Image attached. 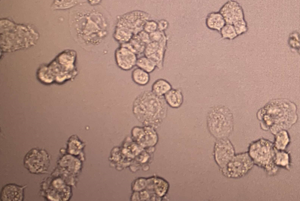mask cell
Returning <instances> with one entry per match:
<instances>
[{"label": "cell", "mask_w": 300, "mask_h": 201, "mask_svg": "<svg viewBox=\"0 0 300 201\" xmlns=\"http://www.w3.org/2000/svg\"><path fill=\"white\" fill-rule=\"evenodd\" d=\"M263 130L274 134L289 129L297 121V108L288 100H274L269 102L257 113Z\"/></svg>", "instance_id": "6da1fadb"}, {"label": "cell", "mask_w": 300, "mask_h": 201, "mask_svg": "<svg viewBox=\"0 0 300 201\" xmlns=\"http://www.w3.org/2000/svg\"><path fill=\"white\" fill-rule=\"evenodd\" d=\"M168 106L164 97H159L152 91H146L135 100L133 112L143 125L156 129L166 118Z\"/></svg>", "instance_id": "7a4b0ae2"}, {"label": "cell", "mask_w": 300, "mask_h": 201, "mask_svg": "<svg viewBox=\"0 0 300 201\" xmlns=\"http://www.w3.org/2000/svg\"><path fill=\"white\" fill-rule=\"evenodd\" d=\"M207 126L210 133L217 140L228 138L234 129L232 112L225 106L213 107L208 112Z\"/></svg>", "instance_id": "3957f363"}, {"label": "cell", "mask_w": 300, "mask_h": 201, "mask_svg": "<svg viewBox=\"0 0 300 201\" xmlns=\"http://www.w3.org/2000/svg\"><path fill=\"white\" fill-rule=\"evenodd\" d=\"M275 151L274 143L260 139L250 145L248 153L255 164L264 169L267 174L272 176L278 171V166L274 163Z\"/></svg>", "instance_id": "277c9868"}, {"label": "cell", "mask_w": 300, "mask_h": 201, "mask_svg": "<svg viewBox=\"0 0 300 201\" xmlns=\"http://www.w3.org/2000/svg\"><path fill=\"white\" fill-rule=\"evenodd\" d=\"M254 164L249 153H239L234 156L221 172L228 178L239 179L247 174Z\"/></svg>", "instance_id": "5b68a950"}, {"label": "cell", "mask_w": 300, "mask_h": 201, "mask_svg": "<svg viewBox=\"0 0 300 201\" xmlns=\"http://www.w3.org/2000/svg\"><path fill=\"white\" fill-rule=\"evenodd\" d=\"M150 19L151 16L146 12L134 11L120 17L118 20L117 27L126 28L136 35L143 31L145 23Z\"/></svg>", "instance_id": "8992f818"}, {"label": "cell", "mask_w": 300, "mask_h": 201, "mask_svg": "<svg viewBox=\"0 0 300 201\" xmlns=\"http://www.w3.org/2000/svg\"><path fill=\"white\" fill-rule=\"evenodd\" d=\"M235 155V147L228 138L219 139L216 141L214 145V157L220 171L224 170Z\"/></svg>", "instance_id": "52a82bcc"}, {"label": "cell", "mask_w": 300, "mask_h": 201, "mask_svg": "<svg viewBox=\"0 0 300 201\" xmlns=\"http://www.w3.org/2000/svg\"><path fill=\"white\" fill-rule=\"evenodd\" d=\"M49 158L44 151L33 149L29 151L25 158V165L33 173H41L48 168Z\"/></svg>", "instance_id": "ba28073f"}, {"label": "cell", "mask_w": 300, "mask_h": 201, "mask_svg": "<svg viewBox=\"0 0 300 201\" xmlns=\"http://www.w3.org/2000/svg\"><path fill=\"white\" fill-rule=\"evenodd\" d=\"M168 37L161 42H151L145 47L143 55L153 61L160 70L163 68L164 55L168 46Z\"/></svg>", "instance_id": "9c48e42d"}, {"label": "cell", "mask_w": 300, "mask_h": 201, "mask_svg": "<svg viewBox=\"0 0 300 201\" xmlns=\"http://www.w3.org/2000/svg\"><path fill=\"white\" fill-rule=\"evenodd\" d=\"M132 136L136 142L143 147H154L158 142V135L155 128L151 126L134 128L132 130Z\"/></svg>", "instance_id": "30bf717a"}, {"label": "cell", "mask_w": 300, "mask_h": 201, "mask_svg": "<svg viewBox=\"0 0 300 201\" xmlns=\"http://www.w3.org/2000/svg\"><path fill=\"white\" fill-rule=\"evenodd\" d=\"M226 23L234 24L238 21L245 19L243 9L237 1L230 0L226 2L220 10Z\"/></svg>", "instance_id": "8fae6325"}, {"label": "cell", "mask_w": 300, "mask_h": 201, "mask_svg": "<svg viewBox=\"0 0 300 201\" xmlns=\"http://www.w3.org/2000/svg\"><path fill=\"white\" fill-rule=\"evenodd\" d=\"M115 59L118 66L121 70L128 71L136 66L137 55L130 49L121 46L115 52Z\"/></svg>", "instance_id": "7c38bea8"}, {"label": "cell", "mask_w": 300, "mask_h": 201, "mask_svg": "<svg viewBox=\"0 0 300 201\" xmlns=\"http://www.w3.org/2000/svg\"><path fill=\"white\" fill-rule=\"evenodd\" d=\"M23 196V188L14 184L5 186L1 191V200L3 201H21Z\"/></svg>", "instance_id": "4fadbf2b"}, {"label": "cell", "mask_w": 300, "mask_h": 201, "mask_svg": "<svg viewBox=\"0 0 300 201\" xmlns=\"http://www.w3.org/2000/svg\"><path fill=\"white\" fill-rule=\"evenodd\" d=\"M205 24L209 29L220 32L222 27L226 24V20L222 15L219 12H212L208 15Z\"/></svg>", "instance_id": "5bb4252c"}, {"label": "cell", "mask_w": 300, "mask_h": 201, "mask_svg": "<svg viewBox=\"0 0 300 201\" xmlns=\"http://www.w3.org/2000/svg\"><path fill=\"white\" fill-rule=\"evenodd\" d=\"M167 104L171 108H180L183 103V95L180 89H171L164 95Z\"/></svg>", "instance_id": "9a60e30c"}, {"label": "cell", "mask_w": 300, "mask_h": 201, "mask_svg": "<svg viewBox=\"0 0 300 201\" xmlns=\"http://www.w3.org/2000/svg\"><path fill=\"white\" fill-rule=\"evenodd\" d=\"M121 46H125L126 48L130 49V50L138 55L144 54L146 44L136 34L130 40V42H127V43L121 44Z\"/></svg>", "instance_id": "2e32d148"}, {"label": "cell", "mask_w": 300, "mask_h": 201, "mask_svg": "<svg viewBox=\"0 0 300 201\" xmlns=\"http://www.w3.org/2000/svg\"><path fill=\"white\" fill-rule=\"evenodd\" d=\"M172 89L170 83L164 79H159L154 83L152 87V91L159 97H164L168 91Z\"/></svg>", "instance_id": "e0dca14e"}, {"label": "cell", "mask_w": 300, "mask_h": 201, "mask_svg": "<svg viewBox=\"0 0 300 201\" xmlns=\"http://www.w3.org/2000/svg\"><path fill=\"white\" fill-rule=\"evenodd\" d=\"M135 34L130 30L125 27H117L114 33V38L120 44H123L130 42Z\"/></svg>", "instance_id": "ac0fdd59"}, {"label": "cell", "mask_w": 300, "mask_h": 201, "mask_svg": "<svg viewBox=\"0 0 300 201\" xmlns=\"http://www.w3.org/2000/svg\"><path fill=\"white\" fill-rule=\"evenodd\" d=\"M275 140L274 145L276 149L278 150H285L290 142L289 134L286 130H280L275 134Z\"/></svg>", "instance_id": "d6986e66"}, {"label": "cell", "mask_w": 300, "mask_h": 201, "mask_svg": "<svg viewBox=\"0 0 300 201\" xmlns=\"http://www.w3.org/2000/svg\"><path fill=\"white\" fill-rule=\"evenodd\" d=\"M274 163L278 167L290 168V157L288 153L285 150H278L276 149L274 155Z\"/></svg>", "instance_id": "ffe728a7"}, {"label": "cell", "mask_w": 300, "mask_h": 201, "mask_svg": "<svg viewBox=\"0 0 300 201\" xmlns=\"http://www.w3.org/2000/svg\"><path fill=\"white\" fill-rule=\"evenodd\" d=\"M132 80L136 84L140 86H145L149 83L150 75L149 73L140 68L135 69L132 74Z\"/></svg>", "instance_id": "44dd1931"}, {"label": "cell", "mask_w": 300, "mask_h": 201, "mask_svg": "<svg viewBox=\"0 0 300 201\" xmlns=\"http://www.w3.org/2000/svg\"><path fill=\"white\" fill-rule=\"evenodd\" d=\"M136 66L137 68H140V69L144 70L149 73L153 72L157 68L156 64L145 55L139 57L137 59Z\"/></svg>", "instance_id": "7402d4cb"}, {"label": "cell", "mask_w": 300, "mask_h": 201, "mask_svg": "<svg viewBox=\"0 0 300 201\" xmlns=\"http://www.w3.org/2000/svg\"><path fill=\"white\" fill-rule=\"evenodd\" d=\"M38 76L40 82L46 83V84L52 83L55 78L54 74H53L50 67L46 66H42L40 68L38 73Z\"/></svg>", "instance_id": "603a6c76"}, {"label": "cell", "mask_w": 300, "mask_h": 201, "mask_svg": "<svg viewBox=\"0 0 300 201\" xmlns=\"http://www.w3.org/2000/svg\"><path fill=\"white\" fill-rule=\"evenodd\" d=\"M223 39L233 40L237 38L239 35L236 31L234 25L226 23L220 32Z\"/></svg>", "instance_id": "cb8c5ba5"}, {"label": "cell", "mask_w": 300, "mask_h": 201, "mask_svg": "<svg viewBox=\"0 0 300 201\" xmlns=\"http://www.w3.org/2000/svg\"><path fill=\"white\" fill-rule=\"evenodd\" d=\"M236 29V31L238 35L241 36L242 34H245L248 31V27L247 23H246L245 19L238 21L233 24Z\"/></svg>", "instance_id": "d4e9b609"}, {"label": "cell", "mask_w": 300, "mask_h": 201, "mask_svg": "<svg viewBox=\"0 0 300 201\" xmlns=\"http://www.w3.org/2000/svg\"><path fill=\"white\" fill-rule=\"evenodd\" d=\"M150 37H151V42H161L165 38H168V36L166 35L165 32L158 30V31L150 34Z\"/></svg>", "instance_id": "484cf974"}, {"label": "cell", "mask_w": 300, "mask_h": 201, "mask_svg": "<svg viewBox=\"0 0 300 201\" xmlns=\"http://www.w3.org/2000/svg\"><path fill=\"white\" fill-rule=\"evenodd\" d=\"M158 30V23L155 20H148L143 27V31L147 32V33L151 34Z\"/></svg>", "instance_id": "4316f807"}, {"label": "cell", "mask_w": 300, "mask_h": 201, "mask_svg": "<svg viewBox=\"0 0 300 201\" xmlns=\"http://www.w3.org/2000/svg\"><path fill=\"white\" fill-rule=\"evenodd\" d=\"M137 36H138L139 38H140V39L142 40V41L146 45L151 42V37H150V34L147 33V32L143 31H143L140 32V33L137 34Z\"/></svg>", "instance_id": "83f0119b"}, {"label": "cell", "mask_w": 300, "mask_h": 201, "mask_svg": "<svg viewBox=\"0 0 300 201\" xmlns=\"http://www.w3.org/2000/svg\"><path fill=\"white\" fill-rule=\"evenodd\" d=\"M158 23L159 31L165 32L168 29L169 23L166 20L162 19V20H159Z\"/></svg>", "instance_id": "f1b7e54d"}, {"label": "cell", "mask_w": 300, "mask_h": 201, "mask_svg": "<svg viewBox=\"0 0 300 201\" xmlns=\"http://www.w3.org/2000/svg\"><path fill=\"white\" fill-rule=\"evenodd\" d=\"M88 1H89V3L91 4V5H96L100 3L101 0H88Z\"/></svg>", "instance_id": "f546056e"}]
</instances>
